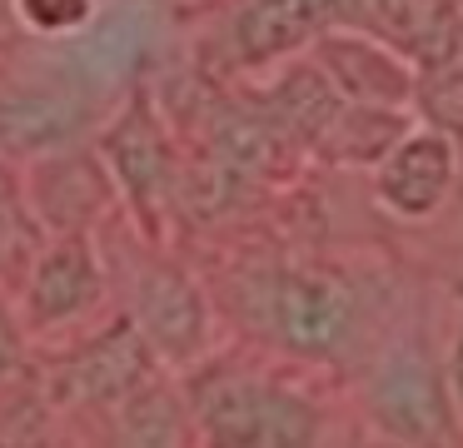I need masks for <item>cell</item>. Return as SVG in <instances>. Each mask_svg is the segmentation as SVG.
Wrapping results in <instances>:
<instances>
[{
  "label": "cell",
  "mask_w": 463,
  "mask_h": 448,
  "mask_svg": "<svg viewBox=\"0 0 463 448\" xmlns=\"http://www.w3.org/2000/svg\"><path fill=\"white\" fill-rule=\"evenodd\" d=\"M190 404L210 443L224 448H299L314 443V434H319V418L309 404L254 374H230V368L204 374Z\"/></svg>",
  "instance_id": "cell-1"
},
{
  "label": "cell",
  "mask_w": 463,
  "mask_h": 448,
  "mask_svg": "<svg viewBox=\"0 0 463 448\" xmlns=\"http://www.w3.org/2000/svg\"><path fill=\"white\" fill-rule=\"evenodd\" d=\"M260 309H264L260 319L269 324V334L284 348H294V354H329V348H339L344 329L354 319L349 289L339 279L304 274V269L274 274L264 284Z\"/></svg>",
  "instance_id": "cell-2"
},
{
  "label": "cell",
  "mask_w": 463,
  "mask_h": 448,
  "mask_svg": "<svg viewBox=\"0 0 463 448\" xmlns=\"http://www.w3.org/2000/svg\"><path fill=\"white\" fill-rule=\"evenodd\" d=\"M373 408L383 428L403 443H443L449 438V408H443L439 378L413 354H399L373 378Z\"/></svg>",
  "instance_id": "cell-3"
},
{
  "label": "cell",
  "mask_w": 463,
  "mask_h": 448,
  "mask_svg": "<svg viewBox=\"0 0 463 448\" xmlns=\"http://www.w3.org/2000/svg\"><path fill=\"white\" fill-rule=\"evenodd\" d=\"M135 324L165 354H190L204 334V304L180 269H150L135 284Z\"/></svg>",
  "instance_id": "cell-4"
},
{
  "label": "cell",
  "mask_w": 463,
  "mask_h": 448,
  "mask_svg": "<svg viewBox=\"0 0 463 448\" xmlns=\"http://www.w3.org/2000/svg\"><path fill=\"white\" fill-rule=\"evenodd\" d=\"M449 179H453L449 139L413 135V139H403V145L393 149V159L383 165L379 189H383V199H389L393 209H403V214H429V209L443 199Z\"/></svg>",
  "instance_id": "cell-5"
},
{
  "label": "cell",
  "mask_w": 463,
  "mask_h": 448,
  "mask_svg": "<svg viewBox=\"0 0 463 448\" xmlns=\"http://www.w3.org/2000/svg\"><path fill=\"white\" fill-rule=\"evenodd\" d=\"M339 5L344 0H250L240 10V20H234V45H240L244 60L284 55L314 25H324Z\"/></svg>",
  "instance_id": "cell-6"
},
{
  "label": "cell",
  "mask_w": 463,
  "mask_h": 448,
  "mask_svg": "<svg viewBox=\"0 0 463 448\" xmlns=\"http://www.w3.org/2000/svg\"><path fill=\"white\" fill-rule=\"evenodd\" d=\"M80 105L55 90H0V145L15 155H41L71 139Z\"/></svg>",
  "instance_id": "cell-7"
},
{
  "label": "cell",
  "mask_w": 463,
  "mask_h": 448,
  "mask_svg": "<svg viewBox=\"0 0 463 448\" xmlns=\"http://www.w3.org/2000/svg\"><path fill=\"white\" fill-rule=\"evenodd\" d=\"M359 15L369 30H379L383 40L413 50L429 65H443L453 55V45H458L443 0H359Z\"/></svg>",
  "instance_id": "cell-8"
},
{
  "label": "cell",
  "mask_w": 463,
  "mask_h": 448,
  "mask_svg": "<svg viewBox=\"0 0 463 448\" xmlns=\"http://www.w3.org/2000/svg\"><path fill=\"white\" fill-rule=\"evenodd\" d=\"M319 60L329 70V80L344 90V95L364 100V105H399L409 95V75L403 65L389 55V50L369 45V40H324Z\"/></svg>",
  "instance_id": "cell-9"
},
{
  "label": "cell",
  "mask_w": 463,
  "mask_h": 448,
  "mask_svg": "<svg viewBox=\"0 0 463 448\" xmlns=\"http://www.w3.org/2000/svg\"><path fill=\"white\" fill-rule=\"evenodd\" d=\"M145 374H150L145 334H135V324H115L100 344H90L71 364V388L80 398H125L145 384Z\"/></svg>",
  "instance_id": "cell-10"
},
{
  "label": "cell",
  "mask_w": 463,
  "mask_h": 448,
  "mask_svg": "<svg viewBox=\"0 0 463 448\" xmlns=\"http://www.w3.org/2000/svg\"><path fill=\"white\" fill-rule=\"evenodd\" d=\"M95 299V264L80 239H65L35 264L31 274V309L35 319H65Z\"/></svg>",
  "instance_id": "cell-11"
},
{
  "label": "cell",
  "mask_w": 463,
  "mask_h": 448,
  "mask_svg": "<svg viewBox=\"0 0 463 448\" xmlns=\"http://www.w3.org/2000/svg\"><path fill=\"white\" fill-rule=\"evenodd\" d=\"M105 155L115 159V169H120L125 189H130L135 199H150L155 179H160V169H165V155H160L155 119L145 115V110H130V115L105 135Z\"/></svg>",
  "instance_id": "cell-12"
},
{
  "label": "cell",
  "mask_w": 463,
  "mask_h": 448,
  "mask_svg": "<svg viewBox=\"0 0 463 448\" xmlns=\"http://www.w3.org/2000/svg\"><path fill=\"white\" fill-rule=\"evenodd\" d=\"M334 115H339V100H334L329 80L314 75V70H299L274 90V125L294 129L304 139H319Z\"/></svg>",
  "instance_id": "cell-13"
},
{
  "label": "cell",
  "mask_w": 463,
  "mask_h": 448,
  "mask_svg": "<svg viewBox=\"0 0 463 448\" xmlns=\"http://www.w3.org/2000/svg\"><path fill=\"white\" fill-rule=\"evenodd\" d=\"M399 129V119L389 115H373V110H354V115H334L329 125H324V145L334 149L339 159H373L383 145H389V135Z\"/></svg>",
  "instance_id": "cell-14"
},
{
  "label": "cell",
  "mask_w": 463,
  "mask_h": 448,
  "mask_svg": "<svg viewBox=\"0 0 463 448\" xmlns=\"http://www.w3.org/2000/svg\"><path fill=\"white\" fill-rule=\"evenodd\" d=\"M21 5L41 30H71L90 15V0H21Z\"/></svg>",
  "instance_id": "cell-15"
},
{
  "label": "cell",
  "mask_w": 463,
  "mask_h": 448,
  "mask_svg": "<svg viewBox=\"0 0 463 448\" xmlns=\"http://www.w3.org/2000/svg\"><path fill=\"white\" fill-rule=\"evenodd\" d=\"M15 364V334H11V324H5V314H0V374Z\"/></svg>",
  "instance_id": "cell-16"
},
{
  "label": "cell",
  "mask_w": 463,
  "mask_h": 448,
  "mask_svg": "<svg viewBox=\"0 0 463 448\" xmlns=\"http://www.w3.org/2000/svg\"><path fill=\"white\" fill-rule=\"evenodd\" d=\"M458 384H463V348H458Z\"/></svg>",
  "instance_id": "cell-17"
}]
</instances>
